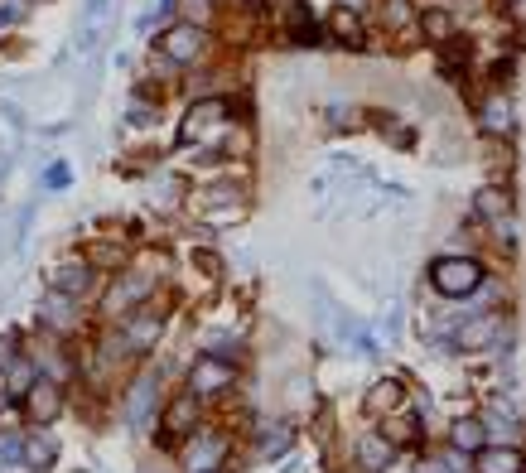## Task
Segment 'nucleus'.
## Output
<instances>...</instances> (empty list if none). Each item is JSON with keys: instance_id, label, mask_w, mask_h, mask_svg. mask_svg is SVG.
Segmentation results:
<instances>
[{"instance_id": "obj_1", "label": "nucleus", "mask_w": 526, "mask_h": 473, "mask_svg": "<svg viewBox=\"0 0 526 473\" xmlns=\"http://www.w3.org/2000/svg\"><path fill=\"white\" fill-rule=\"evenodd\" d=\"M430 285L449 295V300H464L473 295L478 285H483V266L473 261V256H440L435 266H430Z\"/></svg>"}, {"instance_id": "obj_2", "label": "nucleus", "mask_w": 526, "mask_h": 473, "mask_svg": "<svg viewBox=\"0 0 526 473\" xmlns=\"http://www.w3.org/2000/svg\"><path fill=\"white\" fill-rule=\"evenodd\" d=\"M227 116H232V102H222V97H203V102H194V107H189L184 126H179V140H184V145H194L198 136L222 131V126H227Z\"/></svg>"}, {"instance_id": "obj_3", "label": "nucleus", "mask_w": 526, "mask_h": 473, "mask_svg": "<svg viewBox=\"0 0 526 473\" xmlns=\"http://www.w3.org/2000/svg\"><path fill=\"white\" fill-rule=\"evenodd\" d=\"M155 290V276L150 271H131V276H121L116 285L107 290V300H102V309H107L111 319H121V314H136L140 300Z\"/></svg>"}, {"instance_id": "obj_4", "label": "nucleus", "mask_w": 526, "mask_h": 473, "mask_svg": "<svg viewBox=\"0 0 526 473\" xmlns=\"http://www.w3.org/2000/svg\"><path fill=\"white\" fill-rule=\"evenodd\" d=\"M155 401H160V372L145 367L136 377V387L126 391V425H131V430H145L150 416H155Z\"/></svg>"}, {"instance_id": "obj_5", "label": "nucleus", "mask_w": 526, "mask_h": 473, "mask_svg": "<svg viewBox=\"0 0 526 473\" xmlns=\"http://www.w3.org/2000/svg\"><path fill=\"white\" fill-rule=\"evenodd\" d=\"M160 49H165L169 63H198L203 58V49H208V34H203V25H174L165 29V39H160Z\"/></svg>"}, {"instance_id": "obj_6", "label": "nucleus", "mask_w": 526, "mask_h": 473, "mask_svg": "<svg viewBox=\"0 0 526 473\" xmlns=\"http://www.w3.org/2000/svg\"><path fill=\"white\" fill-rule=\"evenodd\" d=\"M232 382H237V367L227 358H213V353L198 358L194 372H189V391H194V396H218V391H227Z\"/></svg>"}, {"instance_id": "obj_7", "label": "nucleus", "mask_w": 526, "mask_h": 473, "mask_svg": "<svg viewBox=\"0 0 526 473\" xmlns=\"http://www.w3.org/2000/svg\"><path fill=\"white\" fill-rule=\"evenodd\" d=\"M49 285H54V295L83 300V295H92V285H97V271H92V261H63L54 276H49Z\"/></svg>"}, {"instance_id": "obj_8", "label": "nucleus", "mask_w": 526, "mask_h": 473, "mask_svg": "<svg viewBox=\"0 0 526 473\" xmlns=\"http://www.w3.org/2000/svg\"><path fill=\"white\" fill-rule=\"evenodd\" d=\"M222 454H227V440L213 435V430H198L194 445H189V454H184V464H189L194 473H213L222 464Z\"/></svg>"}, {"instance_id": "obj_9", "label": "nucleus", "mask_w": 526, "mask_h": 473, "mask_svg": "<svg viewBox=\"0 0 526 473\" xmlns=\"http://www.w3.org/2000/svg\"><path fill=\"white\" fill-rule=\"evenodd\" d=\"M160 329H165V314L150 305H140L136 314H126V343L131 348H150L155 338H160Z\"/></svg>"}, {"instance_id": "obj_10", "label": "nucleus", "mask_w": 526, "mask_h": 473, "mask_svg": "<svg viewBox=\"0 0 526 473\" xmlns=\"http://www.w3.org/2000/svg\"><path fill=\"white\" fill-rule=\"evenodd\" d=\"M498 338H502V314H478L473 324H464L459 334H454V348H498Z\"/></svg>"}, {"instance_id": "obj_11", "label": "nucleus", "mask_w": 526, "mask_h": 473, "mask_svg": "<svg viewBox=\"0 0 526 473\" xmlns=\"http://www.w3.org/2000/svg\"><path fill=\"white\" fill-rule=\"evenodd\" d=\"M25 411H29L34 420H54L58 411H63V391H58V382L39 377V382L29 387V396H25Z\"/></svg>"}, {"instance_id": "obj_12", "label": "nucleus", "mask_w": 526, "mask_h": 473, "mask_svg": "<svg viewBox=\"0 0 526 473\" xmlns=\"http://www.w3.org/2000/svg\"><path fill=\"white\" fill-rule=\"evenodd\" d=\"M478 121H483V131H488V136H512V131H517V112H512V102H507V97H488V102H483V107H478Z\"/></svg>"}, {"instance_id": "obj_13", "label": "nucleus", "mask_w": 526, "mask_h": 473, "mask_svg": "<svg viewBox=\"0 0 526 473\" xmlns=\"http://www.w3.org/2000/svg\"><path fill=\"white\" fill-rule=\"evenodd\" d=\"M391 459H396V445H391L387 435H377V430H367L358 440V464L362 469H391Z\"/></svg>"}, {"instance_id": "obj_14", "label": "nucleus", "mask_w": 526, "mask_h": 473, "mask_svg": "<svg viewBox=\"0 0 526 473\" xmlns=\"http://www.w3.org/2000/svg\"><path fill=\"white\" fill-rule=\"evenodd\" d=\"M165 430H169V435H189V430H198V396H194V391H184V396H174V401H169Z\"/></svg>"}, {"instance_id": "obj_15", "label": "nucleus", "mask_w": 526, "mask_h": 473, "mask_svg": "<svg viewBox=\"0 0 526 473\" xmlns=\"http://www.w3.org/2000/svg\"><path fill=\"white\" fill-rule=\"evenodd\" d=\"M319 39H324L319 20L309 15L305 5H290V44H295V49H314Z\"/></svg>"}, {"instance_id": "obj_16", "label": "nucleus", "mask_w": 526, "mask_h": 473, "mask_svg": "<svg viewBox=\"0 0 526 473\" xmlns=\"http://www.w3.org/2000/svg\"><path fill=\"white\" fill-rule=\"evenodd\" d=\"M478 473H522V454L512 445L478 449Z\"/></svg>"}, {"instance_id": "obj_17", "label": "nucleus", "mask_w": 526, "mask_h": 473, "mask_svg": "<svg viewBox=\"0 0 526 473\" xmlns=\"http://www.w3.org/2000/svg\"><path fill=\"white\" fill-rule=\"evenodd\" d=\"M401 401H406L401 382H377V387L367 391V401H362V406H367V416H391Z\"/></svg>"}, {"instance_id": "obj_18", "label": "nucleus", "mask_w": 526, "mask_h": 473, "mask_svg": "<svg viewBox=\"0 0 526 473\" xmlns=\"http://www.w3.org/2000/svg\"><path fill=\"white\" fill-rule=\"evenodd\" d=\"M329 29H333V39H338V44H353V49L362 44V20H358V10H348V5H338V10H333Z\"/></svg>"}, {"instance_id": "obj_19", "label": "nucleus", "mask_w": 526, "mask_h": 473, "mask_svg": "<svg viewBox=\"0 0 526 473\" xmlns=\"http://www.w3.org/2000/svg\"><path fill=\"white\" fill-rule=\"evenodd\" d=\"M473 208H478V218H488V223H502V218L512 213V194H507V189H483V194L473 198Z\"/></svg>"}, {"instance_id": "obj_20", "label": "nucleus", "mask_w": 526, "mask_h": 473, "mask_svg": "<svg viewBox=\"0 0 526 473\" xmlns=\"http://www.w3.org/2000/svg\"><path fill=\"white\" fill-rule=\"evenodd\" d=\"M449 440H454L459 454H478V449H488V445H483V440H488V425H483V420H459Z\"/></svg>"}, {"instance_id": "obj_21", "label": "nucleus", "mask_w": 526, "mask_h": 473, "mask_svg": "<svg viewBox=\"0 0 526 473\" xmlns=\"http://www.w3.org/2000/svg\"><path fill=\"white\" fill-rule=\"evenodd\" d=\"M420 29H425L430 44H449V39H454V15H449V10H425V15H420Z\"/></svg>"}, {"instance_id": "obj_22", "label": "nucleus", "mask_w": 526, "mask_h": 473, "mask_svg": "<svg viewBox=\"0 0 526 473\" xmlns=\"http://www.w3.org/2000/svg\"><path fill=\"white\" fill-rule=\"evenodd\" d=\"M464 63H469V39H449V44H440V68H444V78H459L464 73Z\"/></svg>"}, {"instance_id": "obj_23", "label": "nucleus", "mask_w": 526, "mask_h": 473, "mask_svg": "<svg viewBox=\"0 0 526 473\" xmlns=\"http://www.w3.org/2000/svg\"><path fill=\"white\" fill-rule=\"evenodd\" d=\"M39 319H44V324H54V329H73V314H68V295H49V300L39 305Z\"/></svg>"}, {"instance_id": "obj_24", "label": "nucleus", "mask_w": 526, "mask_h": 473, "mask_svg": "<svg viewBox=\"0 0 526 473\" xmlns=\"http://www.w3.org/2000/svg\"><path fill=\"white\" fill-rule=\"evenodd\" d=\"M290 425H266V435H261V459H276V454H285L290 449Z\"/></svg>"}, {"instance_id": "obj_25", "label": "nucleus", "mask_w": 526, "mask_h": 473, "mask_svg": "<svg viewBox=\"0 0 526 473\" xmlns=\"http://www.w3.org/2000/svg\"><path fill=\"white\" fill-rule=\"evenodd\" d=\"M382 435H387L391 445H411V440L420 435V420L416 416H396V420H387V430H382Z\"/></svg>"}, {"instance_id": "obj_26", "label": "nucleus", "mask_w": 526, "mask_h": 473, "mask_svg": "<svg viewBox=\"0 0 526 473\" xmlns=\"http://www.w3.org/2000/svg\"><path fill=\"white\" fill-rule=\"evenodd\" d=\"M382 20H387V29L411 25V0H387V5H382Z\"/></svg>"}, {"instance_id": "obj_27", "label": "nucleus", "mask_w": 526, "mask_h": 473, "mask_svg": "<svg viewBox=\"0 0 526 473\" xmlns=\"http://www.w3.org/2000/svg\"><path fill=\"white\" fill-rule=\"evenodd\" d=\"M49 459H54V440H29V445H25V464H29V469H44Z\"/></svg>"}, {"instance_id": "obj_28", "label": "nucleus", "mask_w": 526, "mask_h": 473, "mask_svg": "<svg viewBox=\"0 0 526 473\" xmlns=\"http://www.w3.org/2000/svg\"><path fill=\"white\" fill-rule=\"evenodd\" d=\"M179 10L189 15V25H203V20H213V0H179Z\"/></svg>"}, {"instance_id": "obj_29", "label": "nucleus", "mask_w": 526, "mask_h": 473, "mask_svg": "<svg viewBox=\"0 0 526 473\" xmlns=\"http://www.w3.org/2000/svg\"><path fill=\"white\" fill-rule=\"evenodd\" d=\"M0 464H25V445L15 435H0Z\"/></svg>"}, {"instance_id": "obj_30", "label": "nucleus", "mask_w": 526, "mask_h": 473, "mask_svg": "<svg viewBox=\"0 0 526 473\" xmlns=\"http://www.w3.org/2000/svg\"><path fill=\"white\" fill-rule=\"evenodd\" d=\"M5 377H10V387H15V396H29V387H34V377H29V367H20V362H15V367H10Z\"/></svg>"}, {"instance_id": "obj_31", "label": "nucleus", "mask_w": 526, "mask_h": 473, "mask_svg": "<svg viewBox=\"0 0 526 473\" xmlns=\"http://www.w3.org/2000/svg\"><path fill=\"white\" fill-rule=\"evenodd\" d=\"M194 266L203 271V276H222V261L213 256V251H194Z\"/></svg>"}, {"instance_id": "obj_32", "label": "nucleus", "mask_w": 526, "mask_h": 473, "mask_svg": "<svg viewBox=\"0 0 526 473\" xmlns=\"http://www.w3.org/2000/svg\"><path fill=\"white\" fill-rule=\"evenodd\" d=\"M15 348H20V343H15V334L0 338V372H10V367L20 362V358H15Z\"/></svg>"}, {"instance_id": "obj_33", "label": "nucleus", "mask_w": 526, "mask_h": 473, "mask_svg": "<svg viewBox=\"0 0 526 473\" xmlns=\"http://www.w3.org/2000/svg\"><path fill=\"white\" fill-rule=\"evenodd\" d=\"M150 121H155V107L136 102V107H131V126H150Z\"/></svg>"}, {"instance_id": "obj_34", "label": "nucleus", "mask_w": 526, "mask_h": 473, "mask_svg": "<svg viewBox=\"0 0 526 473\" xmlns=\"http://www.w3.org/2000/svg\"><path fill=\"white\" fill-rule=\"evenodd\" d=\"M107 15V0H87V25H97Z\"/></svg>"}, {"instance_id": "obj_35", "label": "nucleus", "mask_w": 526, "mask_h": 473, "mask_svg": "<svg viewBox=\"0 0 526 473\" xmlns=\"http://www.w3.org/2000/svg\"><path fill=\"white\" fill-rule=\"evenodd\" d=\"M507 78H512V58H502V63H493V83H507Z\"/></svg>"}, {"instance_id": "obj_36", "label": "nucleus", "mask_w": 526, "mask_h": 473, "mask_svg": "<svg viewBox=\"0 0 526 473\" xmlns=\"http://www.w3.org/2000/svg\"><path fill=\"white\" fill-rule=\"evenodd\" d=\"M333 126H338V131H343V126H353V112H348V107H333Z\"/></svg>"}, {"instance_id": "obj_37", "label": "nucleus", "mask_w": 526, "mask_h": 473, "mask_svg": "<svg viewBox=\"0 0 526 473\" xmlns=\"http://www.w3.org/2000/svg\"><path fill=\"white\" fill-rule=\"evenodd\" d=\"M63 184H68V169L54 165V169H49V189H63Z\"/></svg>"}, {"instance_id": "obj_38", "label": "nucleus", "mask_w": 526, "mask_h": 473, "mask_svg": "<svg viewBox=\"0 0 526 473\" xmlns=\"http://www.w3.org/2000/svg\"><path fill=\"white\" fill-rule=\"evenodd\" d=\"M15 20H20V5H5L0 10V25H15Z\"/></svg>"}, {"instance_id": "obj_39", "label": "nucleus", "mask_w": 526, "mask_h": 473, "mask_svg": "<svg viewBox=\"0 0 526 473\" xmlns=\"http://www.w3.org/2000/svg\"><path fill=\"white\" fill-rule=\"evenodd\" d=\"M512 15H517V20L526 25V0H517V5H512Z\"/></svg>"}, {"instance_id": "obj_40", "label": "nucleus", "mask_w": 526, "mask_h": 473, "mask_svg": "<svg viewBox=\"0 0 526 473\" xmlns=\"http://www.w3.org/2000/svg\"><path fill=\"white\" fill-rule=\"evenodd\" d=\"M348 10H362V0H348Z\"/></svg>"}]
</instances>
